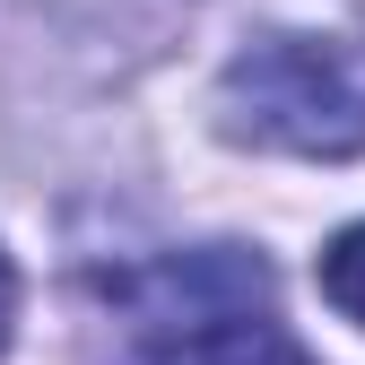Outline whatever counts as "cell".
<instances>
[{
    "mask_svg": "<svg viewBox=\"0 0 365 365\" xmlns=\"http://www.w3.org/2000/svg\"><path fill=\"white\" fill-rule=\"evenodd\" d=\"M130 313V348L113 365H313L269 322V261L252 252H182L113 279Z\"/></svg>",
    "mask_w": 365,
    "mask_h": 365,
    "instance_id": "1",
    "label": "cell"
},
{
    "mask_svg": "<svg viewBox=\"0 0 365 365\" xmlns=\"http://www.w3.org/2000/svg\"><path fill=\"white\" fill-rule=\"evenodd\" d=\"M217 122L252 148L356 157L365 148V53L322 43V35H261L217 78Z\"/></svg>",
    "mask_w": 365,
    "mask_h": 365,
    "instance_id": "2",
    "label": "cell"
},
{
    "mask_svg": "<svg viewBox=\"0 0 365 365\" xmlns=\"http://www.w3.org/2000/svg\"><path fill=\"white\" fill-rule=\"evenodd\" d=\"M322 296H331L348 322L365 331V217H356V226H339V235L322 244Z\"/></svg>",
    "mask_w": 365,
    "mask_h": 365,
    "instance_id": "3",
    "label": "cell"
},
{
    "mask_svg": "<svg viewBox=\"0 0 365 365\" xmlns=\"http://www.w3.org/2000/svg\"><path fill=\"white\" fill-rule=\"evenodd\" d=\"M9 322H18V269H9V252H0V348H9Z\"/></svg>",
    "mask_w": 365,
    "mask_h": 365,
    "instance_id": "4",
    "label": "cell"
}]
</instances>
